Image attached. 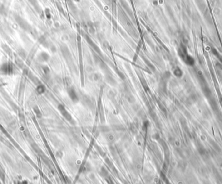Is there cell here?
Returning a JSON list of instances; mask_svg holds the SVG:
<instances>
[{"label":"cell","instance_id":"6da1fadb","mask_svg":"<svg viewBox=\"0 0 222 184\" xmlns=\"http://www.w3.org/2000/svg\"><path fill=\"white\" fill-rule=\"evenodd\" d=\"M12 70H13V68L10 64H5L2 67L3 72H4L6 74L11 73L12 72Z\"/></svg>","mask_w":222,"mask_h":184}]
</instances>
